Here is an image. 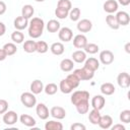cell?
<instances>
[{
	"instance_id": "cell-1",
	"label": "cell",
	"mask_w": 130,
	"mask_h": 130,
	"mask_svg": "<svg viewBox=\"0 0 130 130\" xmlns=\"http://www.w3.org/2000/svg\"><path fill=\"white\" fill-rule=\"evenodd\" d=\"M44 20L40 17H32L28 22V36L32 39H38L43 35L44 31Z\"/></svg>"
},
{
	"instance_id": "cell-2",
	"label": "cell",
	"mask_w": 130,
	"mask_h": 130,
	"mask_svg": "<svg viewBox=\"0 0 130 130\" xmlns=\"http://www.w3.org/2000/svg\"><path fill=\"white\" fill-rule=\"evenodd\" d=\"M89 100V92L86 90H76L71 94V103L76 106L79 103L86 102Z\"/></svg>"
},
{
	"instance_id": "cell-3",
	"label": "cell",
	"mask_w": 130,
	"mask_h": 130,
	"mask_svg": "<svg viewBox=\"0 0 130 130\" xmlns=\"http://www.w3.org/2000/svg\"><path fill=\"white\" fill-rule=\"evenodd\" d=\"M21 104L26 108H32L37 104V98L32 92H23L20 95Z\"/></svg>"
},
{
	"instance_id": "cell-4",
	"label": "cell",
	"mask_w": 130,
	"mask_h": 130,
	"mask_svg": "<svg viewBox=\"0 0 130 130\" xmlns=\"http://www.w3.org/2000/svg\"><path fill=\"white\" fill-rule=\"evenodd\" d=\"M73 73L80 79V81L81 80H90L94 75V71H91L84 66L82 68H78V69L74 70Z\"/></svg>"
},
{
	"instance_id": "cell-5",
	"label": "cell",
	"mask_w": 130,
	"mask_h": 130,
	"mask_svg": "<svg viewBox=\"0 0 130 130\" xmlns=\"http://www.w3.org/2000/svg\"><path fill=\"white\" fill-rule=\"evenodd\" d=\"M117 82L120 87L128 88L130 85V75L127 72H121L117 77Z\"/></svg>"
},
{
	"instance_id": "cell-6",
	"label": "cell",
	"mask_w": 130,
	"mask_h": 130,
	"mask_svg": "<svg viewBox=\"0 0 130 130\" xmlns=\"http://www.w3.org/2000/svg\"><path fill=\"white\" fill-rule=\"evenodd\" d=\"M17 114L14 112V111H6L3 115V122L6 124V125H13L17 122Z\"/></svg>"
},
{
	"instance_id": "cell-7",
	"label": "cell",
	"mask_w": 130,
	"mask_h": 130,
	"mask_svg": "<svg viewBox=\"0 0 130 130\" xmlns=\"http://www.w3.org/2000/svg\"><path fill=\"white\" fill-rule=\"evenodd\" d=\"M100 61L104 65H110L114 61V54L109 50H104L100 53Z\"/></svg>"
},
{
	"instance_id": "cell-8",
	"label": "cell",
	"mask_w": 130,
	"mask_h": 130,
	"mask_svg": "<svg viewBox=\"0 0 130 130\" xmlns=\"http://www.w3.org/2000/svg\"><path fill=\"white\" fill-rule=\"evenodd\" d=\"M36 112H37V115L38 117L41 119V120H46L49 118V115H50V112L47 108V106L43 103H40L37 105V108H36Z\"/></svg>"
},
{
	"instance_id": "cell-9",
	"label": "cell",
	"mask_w": 130,
	"mask_h": 130,
	"mask_svg": "<svg viewBox=\"0 0 130 130\" xmlns=\"http://www.w3.org/2000/svg\"><path fill=\"white\" fill-rule=\"evenodd\" d=\"M59 39L62 42H70L73 38V32L69 27H62L59 29V34H58Z\"/></svg>"
},
{
	"instance_id": "cell-10",
	"label": "cell",
	"mask_w": 130,
	"mask_h": 130,
	"mask_svg": "<svg viewBox=\"0 0 130 130\" xmlns=\"http://www.w3.org/2000/svg\"><path fill=\"white\" fill-rule=\"evenodd\" d=\"M105 104H106V100L101 94H96L91 99V107H92V109L101 111L105 107Z\"/></svg>"
},
{
	"instance_id": "cell-11",
	"label": "cell",
	"mask_w": 130,
	"mask_h": 130,
	"mask_svg": "<svg viewBox=\"0 0 130 130\" xmlns=\"http://www.w3.org/2000/svg\"><path fill=\"white\" fill-rule=\"evenodd\" d=\"M50 115H51L53 118L57 119V120H62V119H64V118L66 117V111H65L62 107L55 106V107H53V108L51 109Z\"/></svg>"
},
{
	"instance_id": "cell-12",
	"label": "cell",
	"mask_w": 130,
	"mask_h": 130,
	"mask_svg": "<svg viewBox=\"0 0 130 130\" xmlns=\"http://www.w3.org/2000/svg\"><path fill=\"white\" fill-rule=\"evenodd\" d=\"M92 28V23L89 19H81L77 22V29L80 32H88Z\"/></svg>"
},
{
	"instance_id": "cell-13",
	"label": "cell",
	"mask_w": 130,
	"mask_h": 130,
	"mask_svg": "<svg viewBox=\"0 0 130 130\" xmlns=\"http://www.w3.org/2000/svg\"><path fill=\"white\" fill-rule=\"evenodd\" d=\"M87 44V39L84 35H76L73 39V46L77 49H83Z\"/></svg>"
},
{
	"instance_id": "cell-14",
	"label": "cell",
	"mask_w": 130,
	"mask_h": 130,
	"mask_svg": "<svg viewBox=\"0 0 130 130\" xmlns=\"http://www.w3.org/2000/svg\"><path fill=\"white\" fill-rule=\"evenodd\" d=\"M115 16H116V19L119 25H127L130 22V16L125 11H119Z\"/></svg>"
},
{
	"instance_id": "cell-15",
	"label": "cell",
	"mask_w": 130,
	"mask_h": 130,
	"mask_svg": "<svg viewBox=\"0 0 130 130\" xmlns=\"http://www.w3.org/2000/svg\"><path fill=\"white\" fill-rule=\"evenodd\" d=\"M14 27L17 29V30H22L24 28L27 27L28 25V19L27 18H24L23 16H17L15 19H14Z\"/></svg>"
},
{
	"instance_id": "cell-16",
	"label": "cell",
	"mask_w": 130,
	"mask_h": 130,
	"mask_svg": "<svg viewBox=\"0 0 130 130\" xmlns=\"http://www.w3.org/2000/svg\"><path fill=\"white\" fill-rule=\"evenodd\" d=\"M112 124H113V119H112V117L109 116V115H104V116H101L98 125H99L102 129H109V128H111Z\"/></svg>"
},
{
	"instance_id": "cell-17",
	"label": "cell",
	"mask_w": 130,
	"mask_h": 130,
	"mask_svg": "<svg viewBox=\"0 0 130 130\" xmlns=\"http://www.w3.org/2000/svg\"><path fill=\"white\" fill-rule=\"evenodd\" d=\"M104 10L110 14L118 10V2L116 0H107L104 3Z\"/></svg>"
},
{
	"instance_id": "cell-18",
	"label": "cell",
	"mask_w": 130,
	"mask_h": 130,
	"mask_svg": "<svg viewBox=\"0 0 130 130\" xmlns=\"http://www.w3.org/2000/svg\"><path fill=\"white\" fill-rule=\"evenodd\" d=\"M84 62H85V63H84V67L88 68V69L91 70V71H95V70H98L99 67H100V62L98 61V59H95V58H93V57H90V58H88V59H85Z\"/></svg>"
},
{
	"instance_id": "cell-19",
	"label": "cell",
	"mask_w": 130,
	"mask_h": 130,
	"mask_svg": "<svg viewBox=\"0 0 130 130\" xmlns=\"http://www.w3.org/2000/svg\"><path fill=\"white\" fill-rule=\"evenodd\" d=\"M44 90V84L40 79H36L30 83V91L34 94H39Z\"/></svg>"
},
{
	"instance_id": "cell-20",
	"label": "cell",
	"mask_w": 130,
	"mask_h": 130,
	"mask_svg": "<svg viewBox=\"0 0 130 130\" xmlns=\"http://www.w3.org/2000/svg\"><path fill=\"white\" fill-rule=\"evenodd\" d=\"M100 89H101V92L103 94H105V95H111L116 90L114 84L111 83V82H105V83H103L101 85V88Z\"/></svg>"
},
{
	"instance_id": "cell-21",
	"label": "cell",
	"mask_w": 130,
	"mask_h": 130,
	"mask_svg": "<svg viewBox=\"0 0 130 130\" xmlns=\"http://www.w3.org/2000/svg\"><path fill=\"white\" fill-rule=\"evenodd\" d=\"M19 119H20V122H21L24 126H26V127H34V126L37 124L36 120H35L31 116L26 115V114H22Z\"/></svg>"
},
{
	"instance_id": "cell-22",
	"label": "cell",
	"mask_w": 130,
	"mask_h": 130,
	"mask_svg": "<svg viewBox=\"0 0 130 130\" xmlns=\"http://www.w3.org/2000/svg\"><path fill=\"white\" fill-rule=\"evenodd\" d=\"M50 50H51V52H52L54 55L59 56V55H62V54L64 53V50H65V49H64V45H63L62 43L57 42V43H53V44L51 45Z\"/></svg>"
},
{
	"instance_id": "cell-23",
	"label": "cell",
	"mask_w": 130,
	"mask_h": 130,
	"mask_svg": "<svg viewBox=\"0 0 130 130\" xmlns=\"http://www.w3.org/2000/svg\"><path fill=\"white\" fill-rule=\"evenodd\" d=\"M85 59H86V53L81 50H78L72 53V60L76 63H82L85 61Z\"/></svg>"
},
{
	"instance_id": "cell-24",
	"label": "cell",
	"mask_w": 130,
	"mask_h": 130,
	"mask_svg": "<svg viewBox=\"0 0 130 130\" xmlns=\"http://www.w3.org/2000/svg\"><path fill=\"white\" fill-rule=\"evenodd\" d=\"M73 66H74V63H73V60L71 59H63L60 63V68L64 72L71 71L73 69Z\"/></svg>"
},
{
	"instance_id": "cell-25",
	"label": "cell",
	"mask_w": 130,
	"mask_h": 130,
	"mask_svg": "<svg viewBox=\"0 0 130 130\" xmlns=\"http://www.w3.org/2000/svg\"><path fill=\"white\" fill-rule=\"evenodd\" d=\"M59 88L60 90L63 92V93H70L74 88L72 87V85L70 84V82L65 78V79H62L60 81V85H59Z\"/></svg>"
},
{
	"instance_id": "cell-26",
	"label": "cell",
	"mask_w": 130,
	"mask_h": 130,
	"mask_svg": "<svg viewBox=\"0 0 130 130\" xmlns=\"http://www.w3.org/2000/svg\"><path fill=\"white\" fill-rule=\"evenodd\" d=\"M100 118H101V114H100V111L99 110H95V109H92L89 114H88V120L91 124L93 125H98L99 124V121H100Z\"/></svg>"
},
{
	"instance_id": "cell-27",
	"label": "cell",
	"mask_w": 130,
	"mask_h": 130,
	"mask_svg": "<svg viewBox=\"0 0 130 130\" xmlns=\"http://www.w3.org/2000/svg\"><path fill=\"white\" fill-rule=\"evenodd\" d=\"M23 51L26 53H34L37 51V42L32 40L25 41L23 44Z\"/></svg>"
},
{
	"instance_id": "cell-28",
	"label": "cell",
	"mask_w": 130,
	"mask_h": 130,
	"mask_svg": "<svg viewBox=\"0 0 130 130\" xmlns=\"http://www.w3.org/2000/svg\"><path fill=\"white\" fill-rule=\"evenodd\" d=\"M34 13H35V9H34V7H32L31 5H29V4L24 5V6L22 7V9H21V16H23L24 18L29 19L30 17H32Z\"/></svg>"
},
{
	"instance_id": "cell-29",
	"label": "cell",
	"mask_w": 130,
	"mask_h": 130,
	"mask_svg": "<svg viewBox=\"0 0 130 130\" xmlns=\"http://www.w3.org/2000/svg\"><path fill=\"white\" fill-rule=\"evenodd\" d=\"M47 29L49 32H57L60 29V22L56 19H51L47 23Z\"/></svg>"
},
{
	"instance_id": "cell-30",
	"label": "cell",
	"mask_w": 130,
	"mask_h": 130,
	"mask_svg": "<svg viewBox=\"0 0 130 130\" xmlns=\"http://www.w3.org/2000/svg\"><path fill=\"white\" fill-rule=\"evenodd\" d=\"M45 129L46 130H62L63 129V125L60 122L51 120L49 122H47L45 124Z\"/></svg>"
},
{
	"instance_id": "cell-31",
	"label": "cell",
	"mask_w": 130,
	"mask_h": 130,
	"mask_svg": "<svg viewBox=\"0 0 130 130\" xmlns=\"http://www.w3.org/2000/svg\"><path fill=\"white\" fill-rule=\"evenodd\" d=\"M106 22H107V24H108L111 28H113V29H118V28L120 27V25H119V23H118V21H117V19H116V16L113 15V14H109V15L106 17Z\"/></svg>"
},
{
	"instance_id": "cell-32",
	"label": "cell",
	"mask_w": 130,
	"mask_h": 130,
	"mask_svg": "<svg viewBox=\"0 0 130 130\" xmlns=\"http://www.w3.org/2000/svg\"><path fill=\"white\" fill-rule=\"evenodd\" d=\"M3 50L5 51L7 56H12L17 52V48L13 43H7L3 46Z\"/></svg>"
},
{
	"instance_id": "cell-33",
	"label": "cell",
	"mask_w": 130,
	"mask_h": 130,
	"mask_svg": "<svg viewBox=\"0 0 130 130\" xmlns=\"http://www.w3.org/2000/svg\"><path fill=\"white\" fill-rule=\"evenodd\" d=\"M75 107H76L77 112H78L79 114L83 115V114H86V113L88 112V110H89V103H88V101L82 102V103L77 104Z\"/></svg>"
},
{
	"instance_id": "cell-34",
	"label": "cell",
	"mask_w": 130,
	"mask_h": 130,
	"mask_svg": "<svg viewBox=\"0 0 130 130\" xmlns=\"http://www.w3.org/2000/svg\"><path fill=\"white\" fill-rule=\"evenodd\" d=\"M11 40L16 44H21L24 40V35L20 30H15L11 34Z\"/></svg>"
},
{
	"instance_id": "cell-35",
	"label": "cell",
	"mask_w": 130,
	"mask_h": 130,
	"mask_svg": "<svg viewBox=\"0 0 130 130\" xmlns=\"http://www.w3.org/2000/svg\"><path fill=\"white\" fill-rule=\"evenodd\" d=\"M80 13H81L80 12V9L78 7H75V8H71L69 10L68 16L70 17V19L72 21H77L79 19V17H80Z\"/></svg>"
},
{
	"instance_id": "cell-36",
	"label": "cell",
	"mask_w": 130,
	"mask_h": 130,
	"mask_svg": "<svg viewBox=\"0 0 130 130\" xmlns=\"http://www.w3.org/2000/svg\"><path fill=\"white\" fill-rule=\"evenodd\" d=\"M49 50V46L45 41H39L37 42V51L40 54H44Z\"/></svg>"
},
{
	"instance_id": "cell-37",
	"label": "cell",
	"mask_w": 130,
	"mask_h": 130,
	"mask_svg": "<svg viewBox=\"0 0 130 130\" xmlns=\"http://www.w3.org/2000/svg\"><path fill=\"white\" fill-rule=\"evenodd\" d=\"M83 49H84V52H85V53H88V54H95V53H98V51H99V46H98L96 44H93V43H89V44L87 43Z\"/></svg>"
},
{
	"instance_id": "cell-38",
	"label": "cell",
	"mask_w": 130,
	"mask_h": 130,
	"mask_svg": "<svg viewBox=\"0 0 130 130\" xmlns=\"http://www.w3.org/2000/svg\"><path fill=\"white\" fill-rule=\"evenodd\" d=\"M66 79L70 82V84L72 85V87L73 88H76L78 85H79V83H80V79L74 74V73H71V74H69L67 77H66Z\"/></svg>"
},
{
	"instance_id": "cell-39",
	"label": "cell",
	"mask_w": 130,
	"mask_h": 130,
	"mask_svg": "<svg viewBox=\"0 0 130 130\" xmlns=\"http://www.w3.org/2000/svg\"><path fill=\"white\" fill-rule=\"evenodd\" d=\"M44 90L45 92L48 94V95H53L57 92L58 90V86L55 84V83H48L45 87H44Z\"/></svg>"
},
{
	"instance_id": "cell-40",
	"label": "cell",
	"mask_w": 130,
	"mask_h": 130,
	"mask_svg": "<svg viewBox=\"0 0 130 130\" xmlns=\"http://www.w3.org/2000/svg\"><path fill=\"white\" fill-rule=\"evenodd\" d=\"M57 7L69 11L72 8V4H71L70 0H59L58 3H57Z\"/></svg>"
},
{
	"instance_id": "cell-41",
	"label": "cell",
	"mask_w": 130,
	"mask_h": 130,
	"mask_svg": "<svg viewBox=\"0 0 130 130\" xmlns=\"http://www.w3.org/2000/svg\"><path fill=\"white\" fill-rule=\"evenodd\" d=\"M69 14V11L68 10H65V9H61V8H56L55 9V15L59 18V19H65Z\"/></svg>"
},
{
	"instance_id": "cell-42",
	"label": "cell",
	"mask_w": 130,
	"mask_h": 130,
	"mask_svg": "<svg viewBox=\"0 0 130 130\" xmlns=\"http://www.w3.org/2000/svg\"><path fill=\"white\" fill-rule=\"evenodd\" d=\"M120 121L126 124L130 122V110H124L120 113Z\"/></svg>"
},
{
	"instance_id": "cell-43",
	"label": "cell",
	"mask_w": 130,
	"mask_h": 130,
	"mask_svg": "<svg viewBox=\"0 0 130 130\" xmlns=\"http://www.w3.org/2000/svg\"><path fill=\"white\" fill-rule=\"evenodd\" d=\"M8 110V103L5 100H0V115L4 114L6 111Z\"/></svg>"
},
{
	"instance_id": "cell-44",
	"label": "cell",
	"mask_w": 130,
	"mask_h": 130,
	"mask_svg": "<svg viewBox=\"0 0 130 130\" xmlns=\"http://www.w3.org/2000/svg\"><path fill=\"white\" fill-rule=\"evenodd\" d=\"M85 128L86 127L83 124H81V123H74L70 127L71 130H85Z\"/></svg>"
},
{
	"instance_id": "cell-45",
	"label": "cell",
	"mask_w": 130,
	"mask_h": 130,
	"mask_svg": "<svg viewBox=\"0 0 130 130\" xmlns=\"http://www.w3.org/2000/svg\"><path fill=\"white\" fill-rule=\"evenodd\" d=\"M6 4L3 2V1H0V15L4 14L6 12Z\"/></svg>"
},
{
	"instance_id": "cell-46",
	"label": "cell",
	"mask_w": 130,
	"mask_h": 130,
	"mask_svg": "<svg viewBox=\"0 0 130 130\" xmlns=\"http://www.w3.org/2000/svg\"><path fill=\"white\" fill-rule=\"evenodd\" d=\"M111 128H112V130H125V127L122 124H117V125L111 126Z\"/></svg>"
},
{
	"instance_id": "cell-47",
	"label": "cell",
	"mask_w": 130,
	"mask_h": 130,
	"mask_svg": "<svg viewBox=\"0 0 130 130\" xmlns=\"http://www.w3.org/2000/svg\"><path fill=\"white\" fill-rule=\"evenodd\" d=\"M5 31H6V26H5V24L0 21V37H2V36L5 34Z\"/></svg>"
},
{
	"instance_id": "cell-48",
	"label": "cell",
	"mask_w": 130,
	"mask_h": 130,
	"mask_svg": "<svg viewBox=\"0 0 130 130\" xmlns=\"http://www.w3.org/2000/svg\"><path fill=\"white\" fill-rule=\"evenodd\" d=\"M6 57H7V55H6L5 51L3 50V48H2V49H0V61L5 60V59H6Z\"/></svg>"
},
{
	"instance_id": "cell-49",
	"label": "cell",
	"mask_w": 130,
	"mask_h": 130,
	"mask_svg": "<svg viewBox=\"0 0 130 130\" xmlns=\"http://www.w3.org/2000/svg\"><path fill=\"white\" fill-rule=\"evenodd\" d=\"M118 2H119L121 5H123V6H127V5H129L130 0H118Z\"/></svg>"
},
{
	"instance_id": "cell-50",
	"label": "cell",
	"mask_w": 130,
	"mask_h": 130,
	"mask_svg": "<svg viewBox=\"0 0 130 130\" xmlns=\"http://www.w3.org/2000/svg\"><path fill=\"white\" fill-rule=\"evenodd\" d=\"M129 47H130V44H129V43H128V44H126V46H125V50H126V52H127V53H129V52H130Z\"/></svg>"
},
{
	"instance_id": "cell-51",
	"label": "cell",
	"mask_w": 130,
	"mask_h": 130,
	"mask_svg": "<svg viewBox=\"0 0 130 130\" xmlns=\"http://www.w3.org/2000/svg\"><path fill=\"white\" fill-rule=\"evenodd\" d=\"M35 1H37V2H43V1H45V0H35Z\"/></svg>"
}]
</instances>
